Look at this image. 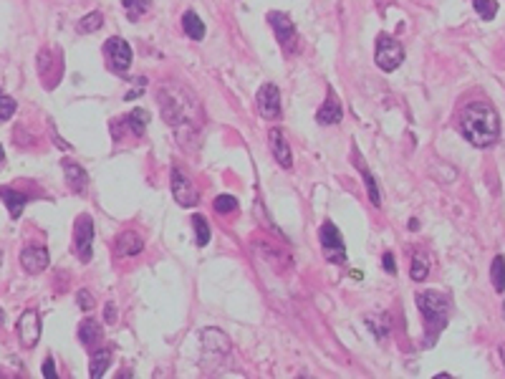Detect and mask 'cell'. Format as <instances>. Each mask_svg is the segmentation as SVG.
Listing matches in <instances>:
<instances>
[{
	"label": "cell",
	"mask_w": 505,
	"mask_h": 379,
	"mask_svg": "<svg viewBox=\"0 0 505 379\" xmlns=\"http://www.w3.org/2000/svg\"><path fill=\"white\" fill-rule=\"evenodd\" d=\"M460 132L472 147H490L500 137L498 112L485 101H472L460 114Z\"/></svg>",
	"instance_id": "cell-1"
},
{
	"label": "cell",
	"mask_w": 505,
	"mask_h": 379,
	"mask_svg": "<svg viewBox=\"0 0 505 379\" xmlns=\"http://www.w3.org/2000/svg\"><path fill=\"white\" fill-rule=\"evenodd\" d=\"M417 309L425 316V329H427V346H432L439 332L447 326V316H450V299L437 291H425L417 293Z\"/></svg>",
	"instance_id": "cell-2"
},
{
	"label": "cell",
	"mask_w": 505,
	"mask_h": 379,
	"mask_svg": "<svg viewBox=\"0 0 505 379\" xmlns=\"http://www.w3.org/2000/svg\"><path fill=\"white\" fill-rule=\"evenodd\" d=\"M160 107H162V114H165V121L172 124L174 129H182L185 124H193L195 121L193 101L182 99V96H169L167 89L160 91Z\"/></svg>",
	"instance_id": "cell-3"
},
{
	"label": "cell",
	"mask_w": 505,
	"mask_h": 379,
	"mask_svg": "<svg viewBox=\"0 0 505 379\" xmlns=\"http://www.w3.org/2000/svg\"><path fill=\"white\" fill-rule=\"evenodd\" d=\"M374 61L382 71H397L405 61V48L399 40H394L392 36H379L377 38V51H374Z\"/></svg>",
	"instance_id": "cell-4"
},
{
	"label": "cell",
	"mask_w": 505,
	"mask_h": 379,
	"mask_svg": "<svg viewBox=\"0 0 505 379\" xmlns=\"http://www.w3.org/2000/svg\"><path fill=\"white\" fill-rule=\"evenodd\" d=\"M319 238H321V248H324L326 260H331V263H346V246L344 240H341L339 228L333 225L331 220H326L324 225H321Z\"/></svg>",
	"instance_id": "cell-5"
},
{
	"label": "cell",
	"mask_w": 505,
	"mask_h": 379,
	"mask_svg": "<svg viewBox=\"0 0 505 379\" xmlns=\"http://www.w3.org/2000/svg\"><path fill=\"white\" fill-rule=\"evenodd\" d=\"M73 246H76V253L84 263L91 260V248H93V220L89 215H81L73 225Z\"/></svg>",
	"instance_id": "cell-6"
},
{
	"label": "cell",
	"mask_w": 505,
	"mask_h": 379,
	"mask_svg": "<svg viewBox=\"0 0 505 379\" xmlns=\"http://www.w3.org/2000/svg\"><path fill=\"white\" fill-rule=\"evenodd\" d=\"M104 56H107L109 66L114 71H126V68L132 66V46L124 38H116V36L109 38L104 43Z\"/></svg>",
	"instance_id": "cell-7"
},
{
	"label": "cell",
	"mask_w": 505,
	"mask_h": 379,
	"mask_svg": "<svg viewBox=\"0 0 505 379\" xmlns=\"http://www.w3.org/2000/svg\"><path fill=\"white\" fill-rule=\"evenodd\" d=\"M172 195L174 200L180 202L182 207H193L197 202V187L193 185V180L182 172L180 167H174L172 170Z\"/></svg>",
	"instance_id": "cell-8"
},
{
	"label": "cell",
	"mask_w": 505,
	"mask_h": 379,
	"mask_svg": "<svg viewBox=\"0 0 505 379\" xmlns=\"http://www.w3.org/2000/svg\"><path fill=\"white\" fill-rule=\"evenodd\" d=\"M258 112L263 119H278L280 117V91L276 84H263V87H260Z\"/></svg>",
	"instance_id": "cell-9"
},
{
	"label": "cell",
	"mask_w": 505,
	"mask_h": 379,
	"mask_svg": "<svg viewBox=\"0 0 505 379\" xmlns=\"http://www.w3.org/2000/svg\"><path fill=\"white\" fill-rule=\"evenodd\" d=\"M268 23H271L273 31H276V38H278L280 46L291 51L293 40H296V26H293V20L288 18L286 13H280V10H271V13H268Z\"/></svg>",
	"instance_id": "cell-10"
},
{
	"label": "cell",
	"mask_w": 505,
	"mask_h": 379,
	"mask_svg": "<svg viewBox=\"0 0 505 379\" xmlns=\"http://www.w3.org/2000/svg\"><path fill=\"white\" fill-rule=\"evenodd\" d=\"M18 336L26 349H33L40 339V319L36 311H26L18 319Z\"/></svg>",
	"instance_id": "cell-11"
},
{
	"label": "cell",
	"mask_w": 505,
	"mask_h": 379,
	"mask_svg": "<svg viewBox=\"0 0 505 379\" xmlns=\"http://www.w3.org/2000/svg\"><path fill=\"white\" fill-rule=\"evenodd\" d=\"M51 263V255L43 246H31L20 253V266L26 268V273H40L46 271Z\"/></svg>",
	"instance_id": "cell-12"
},
{
	"label": "cell",
	"mask_w": 505,
	"mask_h": 379,
	"mask_svg": "<svg viewBox=\"0 0 505 379\" xmlns=\"http://www.w3.org/2000/svg\"><path fill=\"white\" fill-rule=\"evenodd\" d=\"M268 144H271V152H273V157H276V162L288 170V167L293 165V154H291V147H288V140H286V134H283V129H271V134H268Z\"/></svg>",
	"instance_id": "cell-13"
},
{
	"label": "cell",
	"mask_w": 505,
	"mask_h": 379,
	"mask_svg": "<svg viewBox=\"0 0 505 379\" xmlns=\"http://www.w3.org/2000/svg\"><path fill=\"white\" fill-rule=\"evenodd\" d=\"M341 117H344L341 101L336 99V94L329 91V96H326V101H324V107H321L319 112H316V121H319V124L331 126V124H339Z\"/></svg>",
	"instance_id": "cell-14"
},
{
	"label": "cell",
	"mask_w": 505,
	"mask_h": 379,
	"mask_svg": "<svg viewBox=\"0 0 505 379\" xmlns=\"http://www.w3.org/2000/svg\"><path fill=\"white\" fill-rule=\"evenodd\" d=\"M63 172H66V182H68V187H71L73 193H76V195L86 193L89 174H86V170H84V167L76 165V162H71V160H63Z\"/></svg>",
	"instance_id": "cell-15"
},
{
	"label": "cell",
	"mask_w": 505,
	"mask_h": 379,
	"mask_svg": "<svg viewBox=\"0 0 505 379\" xmlns=\"http://www.w3.org/2000/svg\"><path fill=\"white\" fill-rule=\"evenodd\" d=\"M202 344H205V349H215V357L218 354H223V357L230 354V339L220 329H205L202 332Z\"/></svg>",
	"instance_id": "cell-16"
},
{
	"label": "cell",
	"mask_w": 505,
	"mask_h": 379,
	"mask_svg": "<svg viewBox=\"0 0 505 379\" xmlns=\"http://www.w3.org/2000/svg\"><path fill=\"white\" fill-rule=\"evenodd\" d=\"M142 251V238L137 233H121L116 238V255L121 258H132Z\"/></svg>",
	"instance_id": "cell-17"
},
{
	"label": "cell",
	"mask_w": 505,
	"mask_h": 379,
	"mask_svg": "<svg viewBox=\"0 0 505 379\" xmlns=\"http://www.w3.org/2000/svg\"><path fill=\"white\" fill-rule=\"evenodd\" d=\"M354 165L359 167V172H361V177H364V185H366V190H369V200H372V205H382V193H379V185H377V180H374V174L366 170V165L361 162V157H359V152L354 154Z\"/></svg>",
	"instance_id": "cell-18"
},
{
	"label": "cell",
	"mask_w": 505,
	"mask_h": 379,
	"mask_svg": "<svg viewBox=\"0 0 505 379\" xmlns=\"http://www.w3.org/2000/svg\"><path fill=\"white\" fill-rule=\"evenodd\" d=\"M182 31H185L193 40L205 38V23L199 20V15L195 13V10H187V13L182 15Z\"/></svg>",
	"instance_id": "cell-19"
},
{
	"label": "cell",
	"mask_w": 505,
	"mask_h": 379,
	"mask_svg": "<svg viewBox=\"0 0 505 379\" xmlns=\"http://www.w3.org/2000/svg\"><path fill=\"white\" fill-rule=\"evenodd\" d=\"M0 198H3V202L8 205V210H10V218L18 220L20 213H23V207H26L28 198L23 193H15V190H0Z\"/></svg>",
	"instance_id": "cell-20"
},
{
	"label": "cell",
	"mask_w": 505,
	"mask_h": 379,
	"mask_svg": "<svg viewBox=\"0 0 505 379\" xmlns=\"http://www.w3.org/2000/svg\"><path fill=\"white\" fill-rule=\"evenodd\" d=\"M79 339H81V344H86V346L101 341L99 321H93V319H84V321H81V324H79Z\"/></svg>",
	"instance_id": "cell-21"
},
{
	"label": "cell",
	"mask_w": 505,
	"mask_h": 379,
	"mask_svg": "<svg viewBox=\"0 0 505 379\" xmlns=\"http://www.w3.org/2000/svg\"><path fill=\"white\" fill-rule=\"evenodd\" d=\"M109 364H112V352L109 349H101V352H96L91 357V364H89V374H91V379H101L104 374H107Z\"/></svg>",
	"instance_id": "cell-22"
},
{
	"label": "cell",
	"mask_w": 505,
	"mask_h": 379,
	"mask_svg": "<svg viewBox=\"0 0 505 379\" xmlns=\"http://www.w3.org/2000/svg\"><path fill=\"white\" fill-rule=\"evenodd\" d=\"M366 326H369V332H372L377 339H384L386 334H389V319H386L384 313H369V316H366Z\"/></svg>",
	"instance_id": "cell-23"
},
{
	"label": "cell",
	"mask_w": 505,
	"mask_h": 379,
	"mask_svg": "<svg viewBox=\"0 0 505 379\" xmlns=\"http://www.w3.org/2000/svg\"><path fill=\"white\" fill-rule=\"evenodd\" d=\"M490 278H492V288L498 293L505 291V258L503 255H495L490 266Z\"/></svg>",
	"instance_id": "cell-24"
},
{
	"label": "cell",
	"mask_w": 505,
	"mask_h": 379,
	"mask_svg": "<svg viewBox=\"0 0 505 379\" xmlns=\"http://www.w3.org/2000/svg\"><path fill=\"white\" fill-rule=\"evenodd\" d=\"M126 124H129V129H132L134 134H144L146 124H149V114L144 112V109H134V112H129L124 117Z\"/></svg>",
	"instance_id": "cell-25"
},
{
	"label": "cell",
	"mask_w": 505,
	"mask_h": 379,
	"mask_svg": "<svg viewBox=\"0 0 505 379\" xmlns=\"http://www.w3.org/2000/svg\"><path fill=\"white\" fill-rule=\"evenodd\" d=\"M472 6H475V10L483 20H492L498 15V3L495 0H472Z\"/></svg>",
	"instance_id": "cell-26"
},
{
	"label": "cell",
	"mask_w": 505,
	"mask_h": 379,
	"mask_svg": "<svg viewBox=\"0 0 505 379\" xmlns=\"http://www.w3.org/2000/svg\"><path fill=\"white\" fill-rule=\"evenodd\" d=\"M427 273H430V260L425 255H414L412 258V268H409V276L412 281H425Z\"/></svg>",
	"instance_id": "cell-27"
},
{
	"label": "cell",
	"mask_w": 505,
	"mask_h": 379,
	"mask_svg": "<svg viewBox=\"0 0 505 379\" xmlns=\"http://www.w3.org/2000/svg\"><path fill=\"white\" fill-rule=\"evenodd\" d=\"M101 26H104V15L93 10V13H89V15H84V18H81L79 31H81V34H91V31H99Z\"/></svg>",
	"instance_id": "cell-28"
},
{
	"label": "cell",
	"mask_w": 505,
	"mask_h": 379,
	"mask_svg": "<svg viewBox=\"0 0 505 379\" xmlns=\"http://www.w3.org/2000/svg\"><path fill=\"white\" fill-rule=\"evenodd\" d=\"M121 6L126 8V13H129V18H140V15H144L146 10H149V0H121Z\"/></svg>",
	"instance_id": "cell-29"
},
{
	"label": "cell",
	"mask_w": 505,
	"mask_h": 379,
	"mask_svg": "<svg viewBox=\"0 0 505 379\" xmlns=\"http://www.w3.org/2000/svg\"><path fill=\"white\" fill-rule=\"evenodd\" d=\"M213 207H215V213L227 215V213H233V210H238V200H235L233 195H220V198H215Z\"/></svg>",
	"instance_id": "cell-30"
},
{
	"label": "cell",
	"mask_w": 505,
	"mask_h": 379,
	"mask_svg": "<svg viewBox=\"0 0 505 379\" xmlns=\"http://www.w3.org/2000/svg\"><path fill=\"white\" fill-rule=\"evenodd\" d=\"M193 225H195V233H197V246H207V243H210V225H207V220L202 218V215H195Z\"/></svg>",
	"instance_id": "cell-31"
},
{
	"label": "cell",
	"mask_w": 505,
	"mask_h": 379,
	"mask_svg": "<svg viewBox=\"0 0 505 379\" xmlns=\"http://www.w3.org/2000/svg\"><path fill=\"white\" fill-rule=\"evenodd\" d=\"M15 109H18V104H15L10 96H6V94H0V121L10 119L15 114Z\"/></svg>",
	"instance_id": "cell-32"
},
{
	"label": "cell",
	"mask_w": 505,
	"mask_h": 379,
	"mask_svg": "<svg viewBox=\"0 0 505 379\" xmlns=\"http://www.w3.org/2000/svg\"><path fill=\"white\" fill-rule=\"evenodd\" d=\"M79 306L84 309V311H89V309L93 306V299H91V293H89L86 288H81V291H79Z\"/></svg>",
	"instance_id": "cell-33"
},
{
	"label": "cell",
	"mask_w": 505,
	"mask_h": 379,
	"mask_svg": "<svg viewBox=\"0 0 505 379\" xmlns=\"http://www.w3.org/2000/svg\"><path fill=\"white\" fill-rule=\"evenodd\" d=\"M40 372H43V377L54 379V377H56V364H54V359H46V362H43V369H40Z\"/></svg>",
	"instance_id": "cell-34"
},
{
	"label": "cell",
	"mask_w": 505,
	"mask_h": 379,
	"mask_svg": "<svg viewBox=\"0 0 505 379\" xmlns=\"http://www.w3.org/2000/svg\"><path fill=\"white\" fill-rule=\"evenodd\" d=\"M384 271L386 273H397V263H394L392 253H384Z\"/></svg>",
	"instance_id": "cell-35"
},
{
	"label": "cell",
	"mask_w": 505,
	"mask_h": 379,
	"mask_svg": "<svg viewBox=\"0 0 505 379\" xmlns=\"http://www.w3.org/2000/svg\"><path fill=\"white\" fill-rule=\"evenodd\" d=\"M104 316H107V324H114V321H116V309H114V304H107Z\"/></svg>",
	"instance_id": "cell-36"
},
{
	"label": "cell",
	"mask_w": 505,
	"mask_h": 379,
	"mask_svg": "<svg viewBox=\"0 0 505 379\" xmlns=\"http://www.w3.org/2000/svg\"><path fill=\"white\" fill-rule=\"evenodd\" d=\"M500 357H503V366H505V344L500 346Z\"/></svg>",
	"instance_id": "cell-37"
},
{
	"label": "cell",
	"mask_w": 505,
	"mask_h": 379,
	"mask_svg": "<svg viewBox=\"0 0 505 379\" xmlns=\"http://www.w3.org/2000/svg\"><path fill=\"white\" fill-rule=\"evenodd\" d=\"M3 157H6V154H3V147H0V165H3Z\"/></svg>",
	"instance_id": "cell-38"
},
{
	"label": "cell",
	"mask_w": 505,
	"mask_h": 379,
	"mask_svg": "<svg viewBox=\"0 0 505 379\" xmlns=\"http://www.w3.org/2000/svg\"><path fill=\"white\" fill-rule=\"evenodd\" d=\"M503 316H505V304H503Z\"/></svg>",
	"instance_id": "cell-39"
}]
</instances>
